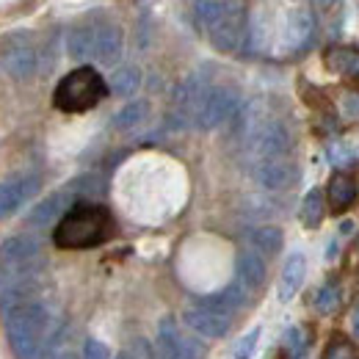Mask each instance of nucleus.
Segmentation results:
<instances>
[{
    "label": "nucleus",
    "instance_id": "nucleus-11",
    "mask_svg": "<svg viewBox=\"0 0 359 359\" xmlns=\"http://www.w3.org/2000/svg\"><path fill=\"white\" fill-rule=\"evenodd\" d=\"M39 177L36 175H17L0 182V219L17 213L36 191H39Z\"/></svg>",
    "mask_w": 359,
    "mask_h": 359
},
{
    "label": "nucleus",
    "instance_id": "nucleus-34",
    "mask_svg": "<svg viewBox=\"0 0 359 359\" xmlns=\"http://www.w3.org/2000/svg\"><path fill=\"white\" fill-rule=\"evenodd\" d=\"M351 229H354V222H343V224H340V232H346V235H348Z\"/></svg>",
    "mask_w": 359,
    "mask_h": 359
},
{
    "label": "nucleus",
    "instance_id": "nucleus-20",
    "mask_svg": "<svg viewBox=\"0 0 359 359\" xmlns=\"http://www.w3.org/2000/svg\"><path fill=\"white\" fill-rule=\"evenodd\" d=\"M249 243L255 246L257 255H266V257H273L282 252V243H285V235L279 226H257L249 232Z\"/></svg>",
    "mask_w": 359,
    "mask_h": 359
},
{
    "label": "nucleus",
    "instance_id": "nucleus-15",
    "mask_svg": "<svg viewBox=\"0 0 359 359\" xmlns=\"http://www.w3.org/2000/svg\"><path fill=\"white\" fill-rule=\"evenodd\" d=\"M3 64H6V72H8L14 81H28V78L36 72L39 58H36V50L31 45L17 42V45H11L6 50Z\"/></svg>",
    "mask_w": 359,
    "mask_h": 359
},
{
    "label": "nucleus",
    "instance_id": "nucleus-30",
    "mask_svg": "<svg viewBox=\"0 0 359 359\" xmlns=\"http://www.w3.org/2000/svg\"><path fill=\"white\" fill-rule=\"evenodd\" d=\"M83 359H111V348L105 343H100V340H86Z\"/></svg>",
    "mask_w": 359,
    "mask_h": 359
},
{
    "label": "nucleus",
    "instance_id": "nucleus-25",
    "mask_svg": "<svg viewBox=\"0 0 359 359\" xmlns=\"http://www.w3.org/2000/svg\"><path fill=\"white\" fill-rule=\"evenodd\" d=\"M337 307H340V287H337V282L329 279L315 293V310L320 315H332Z\"/></svg>",
    "mask_w": 359,
    "mask_h": 359
},
{
    "label": "nucleus",
    "instance_id": "nucleus-16",
    "mask_svg": "<svg viewBox=\"0 0 359 359\" xmlns=\"http://www.w3.org/2000/svg\"><path fill=\"white\" fill-rule=\"evenodd\" d=\"M304 276H307V260H304L302 252H293V255L285 260V266H282L279 290H276V293H279V302H290V299L302 290Z\"/></svg>",
    "mask_w": 359,
    "mask_h": 359
},
{
    "label": "nucleus",
    "instance_id": "nucleus-18",
    "mask_svg": "<svg viewBox=\"0 0 359 359\" xmlns=\"http://www.w3.org/2000/svg\"><path fill=\"white\" fill-rule=\"evenodd\" d=\"M326 69L343 78H359V50L354 47H329L323 55Z\"/></svg>",
    "mask_w": 359,
    "mask_h": 359
},
{
    "label": "nucleus",
    "instance_id": "nucleus-9",
    "mask_svg": "<svg viewBox=\"0 0 359 359\" xmlns=\"http://www.w3.org/2000/svg\"><path fill=\"white\" fill-rule=\"evenodd\" d=\"M293 147V138H290V130L276 122V119H269L263 125H255L252 128V149L260 161H269V158H287Z\"/></svg>",
    "mask_w": 359,
    "mask_h": 359
},
{
    "label": "nucleus",
    "instance_id": "nucleus-1",
    "mask_svg": "<svg viewBox=\"0 0 359 359\" xmlns=\"http://www.w3.org/2000/svg\"><path fill=\"white\" fill-rule=\"evenodd\" d=\"M114 232V219L102 205H72L53 232L58 249H91L108 241Z\"/></svg>",
    "mask_w": 359,
    "mask_h": 359
},
{
    "label": "nucleus",
    "instance_id": "nucleus-26",
    "mask_svg": "<svg viewBox=\"0 0 359 359\" xmlns=\"http://www.w3.org/2000/svg\"><path fill=\"white\" fill-rule=\"evenodd\" d=\"M69 55L72 58H91V47H94V28H75L67 39Z\"/></svg>",
    "mask_w": 359,
    "mask_h": 359
},
{
    "label": "nucleus",
    "instance_id": "nucleus-14",
    "mask_svg": "<svg viewBox=\"0 0 359 359\" xmlns=\"http://www.w3.org/2000/svg\"><path fill=\"white\" fill-rule=\"evenodd\" d=\"M125 47V36L119 25H97L94 28V47H91V58H97L100 64H116Z\"/></svg>",
    "mask_w": 359,
    "mask_h": 359
},
{
    "label": "nucleus",
    "instance_id": "nucleus-12",
    "mask_svg": "<svg viewBox=\"0 0 359 359\" xmlns=\"http://www.w3.org/2000/svg\"><path fill=\"white\" fill-rule=\"evenodd\" d=\"M255 177L266 191H285L296 182V166L287 158H269L257 163Z\"/></svg>",
    "mask_w": 359,
    "mask_h": 359
},
{
    "label": "nucleus",
    "instance_id": "nucleus-35",
    "mask_svg": "<svg viewBox=\"0 0 359 359\" xmlns=\"http://www.w3.org/2000/svg\"><path fill=\"white\" fill-rule=\"evenodd\" d=\"M53 359H78V357H75V351H64V354H58V357Z\"/></svg>",
    "mask_w": 359,
    "mask_h": 359
},
{
    "label": "nucleus",
    "instance_id": "nucleus-13",
    "mask_svg": "<svg viewBox=\"0 0 359 359\" xmlns=\"http://www.w3.org/2000/svg\"><path fill=\"white\" fill-rule=\"evenodd\" d=\"M75 191L72 188H64V191H55L53 196H47L42 199L34 210H31V216H28V224L31 226H50L58 216L64 219L67 216V210L72 208V202H75Z\"/></svg>",
    "mask_w": 359,
    "mask_h": 359
},
{
    "label": "nucleus",
    "instance_id": "nucleus-3",
    "mask_svg": "<svg viewBox=\"0 0 359 359\" xmlns=\"http://www.w3.org/2000/svg\"><path fill=\"white\" fill-rule=\"evenodd\" d=\"M105 91H108L105 81L97 75V69L78 67V69H72L69 75L61 78V83L55 86V94H53V102H55L58 111L81 114V111L94 108L105 97Z\"/></svg>",
    "mask_w": 359,
    "mask_h": 359
},
{
    "label": "nucleus",
    "instance_id": "nucleus-8",
    "mask_svg": "<svg viewBox=\"0 0 359 359\" xmlns=\"http://www.w3.org/2000/svg\"><path fill=\"white\" fill-rule=\"evenodd\" d=\"M182 323L191 332H196L199 337L219 340V337H224L226 332L232 329V315L224 313V310H216V307H210L205 302H199V304H194V307H188L182 313Z\"/></svg>",
    "mask_w": 359,
    "mask_h": 359
},
{
    "label": "nucleus",
    "instance_id": "nucleus-23",
    "mask_svg": "<svg viewBox=\"0 0 359 359\" xmlns=\"http://www.w3.org/2000/svg\"><path fill=\"white\" fill-rule=\"evenodd\" d=\"M141 86V72L138 67H119L114 75H111V91L116 97H130Z\"/></svg>",
    "mask_w": 359,
    "mask_h": 359
},
{
    "label": "nucleus",
    "instance_id": "nucleus-31",
    "mask_svg": "<svg viewBox=\"0 0 359 359\" xmlns=\"http://www.w3.org/2000/svg\"><path fill=\"white\" fill-rule=\"evenodd\" d=\"M348 354H351V351H348V346L337 340V343H332V346L326 348V357L323 359H348Z\"/></svg>",
    "mask_w": 359,
    "mask_h": 359
},
{
    "label": "nucleus",
    "instance_id": "nucleus-10",
    "mask_svg": "<svg viewBox=\"0 0 359 359\" xmlns=\"http://www.w3.org/2000/svg\"><path fill=\"white\" fill-rule=\"evenodd\" d=\"M315 39V14L310 8L299 6L290 8L287 20H285V31H282V50L285 53H302L313 45Z\"/></svg>",
    "mask_w": 359,
    "mask_h": 359
},
{
    "label": "nucleus",
    "instance_id": "nucleus-7",
    "mask_svg": "<svg viewBox=\"0 0 359 359\" xmlns=\"http://www.w3.org/2000/svg\"><path fill=\"white\" fill-rule=\"evenodd\" d=\"M238 91L229 89V86H216L205 94L202 100V108L196 114V128L202 130H213L219 125H224L226 119H232V114L238 111Z\"/></svg>",
    "mask_w": 359,
    "mask_h": 359
},
{
    "label": "nucleus",
    "instance_id": "nucleus-4",
    "mask_svg": "<svg viewBox=\"0 0 359 359\" xmlns=\"http://www.w3.org/2000/svg\"><path fill=\"white\" fill-rule=\"evenodd\" d=\"M0 276L6 273H39L42 266V246L31 235H17L3 243L0 252Z\"/></svg>",
    "mask_w": 359,
    "mask_h": 359
},
{
    "label": "nucleus",
    "instance_id": "nucleus-36",
    "mask_svg": "<svg viewBox=\"0 0 359 359\" xmlns=\"http://www.w3.org/2000/svg\"><path fill=\"white\" fill-rule=\"evenodd\" d=\"M116 359H130V357H128V354H122V357H116Z\"/></svg>",
    "mask_w": 359,
    "mask_h": 359
},
{
    "label": "nucleus",
    "instance_id": "nucleus-21",
    "mask_svg": "<svg viewBox=\"0 0 359 359\" xmlns=\"http://www.w3.org/2000/svg\"><path fill=\"white\" fill-rule=\"evenodd\" d=\"M147 116H149V102L147 100H133V102H128L125 108H119L114 114L111 125H114V130H133V128L147 122Z\"/></svg>",
    "mask_w": 359,
    "mask_h": 359
},
{
    "label": "nucleus",
    "instance_id": "nucleus-27",
    "mask_svg": "<svg viewBox=\"0 0 359 359\" xmlns=\"http://www.w3.org/2000/svg\"><path fill=\"white\" fill-rule=\"evenodd\" d=\"M257 340H260V329H252L249 334H243L238 340V346L232 348V359H249L257 348Z\"/></svg>",
    "mask_w": 359,
    "mask_h": 359
},
{
    "label": "nucleus",
    "instance_id": "nucleus-2",
    "mask_svg": "<svg viewBox=\"0 0 359 359\" xmlns=\"http://www.w3.org/2000/svg\"><path fill=\"white\" fill-rule=\"evenodd\" d=\"M50 334V310L42 302H28L6 313V337L17 359H36Z\"/></svg>",
    "mask_w": 359,
    "mask_h": 359
},
{
    "label": "nucleus",
    "instance_id": "nucleus-17",
    "mask_svg": "<svg viewBox=\"0 0 359 359\" xmlns=\"http://www.w3.org/2000/svg\"><path fill=\"white\" fill-rule=\"evenodd\" d=\"M238 282L252 293H257L266 285V263L257 252H243L238 257Z\"/></svg>",
    "mask_w": 359,
    "mask_h": 359
},
{
    "label": "nucleus",
    "instance_id": "nucleus-5",
    "mask_svg": "<svg viewBox=\"0 0 359 359\" xmlns=\"http://www.w3.org/2000/svg\"><path fill=\"white\" fill-rule=\"evenodd\" d=\"M210 34V42L219 53H235L241 50V45L246 42V34H249V20H246V8L241 3H226L224 17L208 31Z\"/></svg>",
    "mask_w": 359,
    "mask_h": 359
},
{
    "label": "nucleus",
    "instance_id": "nucleus-22",
    "mask_svg": "<svg viewBox=\"0 0 359 359\" xmlns=\"http://www.w3.org/2000/svg\"><path fill=\"white\" fill-rule=\"evenodd\" d=\"M323 213H326V202H323V194H320V188H313V191H307V196H304V202H302V224L307 226V229H315V226H320L323 222Z\"/></svg>",
    "mask_w": 359,
    "mask_h": 359
},
{
    "label": "nucleus",
    "instance_id": "nucleus-29",
    "mask_svg": "<svg viewBox=\"0 0 359 359\" xmlns=\"http://www.w3.org/2000/svg\"><path fill=\"white\" fill-rule=\"evenodd\" d=\"M340 111L346 119H359V91H346L340 100Z\"/></svg>",
    "mask_w": 359,
    "mask_h": 359
},
{
    "label": "nucleus",
    "instance_id": "nucleus-28",
    "mask_svg": "<svg viewBox=\"0 0 359 359\" xmlns=\"http://www.w3.org/2000/svg\"><path fill=\"white\" fill-rule=\"evenodd\" d=\"M329 161L334 166H351V163H357V152L348 144H332L329 147Z\"/></svg>",
    "mask_w": 359,
    "mask_h": 359
},
{
    "label": "nucleus",
    "instance_id": "nucleus-24",
    "mask_svg": "<svg viewBox=\"0 0 359 359\" xmlns=\"http://www.w3.org/2000/svg\"><path fill=\"white\" fill-rule=\"evenodd\" d=\"M224 8H226V0H196L194 17H196V22H199L205 31H210V28L224 17Z\"/></svg>",
    "mask_w": 359,
    "mask_h": 359
},
{
    "label": "nucleus",
    "instance_id": "nucleus-32",
    "mask_svg": "<svg viewBox=\"0 0 359 359\" xmlns=\"http://www.w3.org/2000/svg\"><path fill=\"white\" fill-rule=\"evenodd\" d=\"M351 329H354V334L359 337V304H357V310H354V318H351Z\"/></svg>",
    "mask_w": 359,
    "mask_h": 359
},
{
    "label": "nucleus",
    "instance_id": "nucleus-33",
    "mask_svg": "<svg viewBox=\"0 0 359 359\" xmlns=\"http://www.w3.org/2000/svg\"><path fill=\"white\" fill-rule=\"evenodd\" d=\"M334 3H337V0H315V6H318V8H332Z\"/></svg>",
    "mask_w": 359,
    "mask_h": 359
},
{
    "label": "nucleus",
    "instance_id": "nucleus-19",
    "mask_svg": "<svg viewBox=\"0 0 359 359\" xmlns=\"http://www.w3.org/2000/svg\"><path fill=\"white\" fill-rule=\"evenodd\" d=\"M326 196H329L332 210H334V213H343L346 208L354 205V199H357V185H354V180L348 177V175H340V172H337L334 177L329 180Z\"/></svg>",
    "mask_w": 359,
    "mask_h": 359
},
{
    "label": "nucleus",
    "instance_id": "nucleus-6",
    "mask_svg": "<svg viewBox=\"0 0 359 359\" xmlns=\"http://www.w3.org/2000/svg\"><path fill=\"white\" fill-rule=\"evenodd\" d=\"M155 351L158 359H205V346L196 337H188L175 318L161 320Z\"/></svg>",
    "mask_w": 359,
    "mask_h": 359
}]
</instances>
